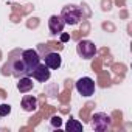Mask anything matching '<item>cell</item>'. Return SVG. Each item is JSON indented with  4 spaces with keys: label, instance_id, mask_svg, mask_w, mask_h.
<instances>
[{
    "label": "cell",
    "instance_id": "obj_7",
    "mask_svg": "<svg viewBox=\"0 0 132 132\" xmlns=\"http://www.w3.org/2000/svg\"><path fill=\"white\" fill-rule=\"evenodd\" d=\"M44 64L47 65L50 70H57V69L61 67V64H62V57H61L59 53L50 51V53H47V54L44 56Z\"/></svg>",
    "mask_w": 132,
    "mask_h": 132
},
{
    "label": "cell",
    "instance_id": "obj_13",
    "mask_svg": "<svg viewBox=\"0 0 132 132\" xmlns=\"http://www.w3.org/2000/svg\"><path fill=\"white\" fill-rule=\"evenodd\" d=\"M11 113V106L10 104H0V117H6Z\"/></svg>",
    "mask_w": 132,
    "mask_h": 132
},
{
    "label": "cell",
    "instance_id": "obj_15",
    "mask_svg": "<svg viewBox=\"0 0 132 132\" xmlns=\"http://www.w3.org/2000/svg\"><path fill=\"white\" fill-rule=\"evenodd\" d=\"M70 39V36L67 34V33H64V34H61V42H67Z\"/></svg>",
    "mask_w": 132,
    "mask_h": 132
},
{
    "label": "cell",
    "instance_id": "obj_4",
    "mask_svg": "<svg viewBox=\"0 0 132 132\" xmlns=\"http://www.w3.org/2000/svg\"><path fill=\"white\" fill-rule=\"evenodd\" d=\"M11 75H14L16 78H22V76H31V72L28 70V67L25 65L22 57H13L10 62V67Z\"/></svg>",
    "mask_w": 132,
    "mask_h": 132
},
{
    "label": "cell",
    "instance_id": "obj_5",
    "mask_svg": "<svg viewBox=\"0 0 132 132\" xmlns=\"http://www.w3.org/2000/svg\"><path fill=\"white\" fill-rule=\"evenodd\" d=\"M76 53L79 54V57L89 61L96 54V47L92 40H79L76 45Z\"/></svg>",
    "mask_w": 132,
    "mask_h": 132
},
{
    "label": "cell",
    "instance_id": "obj_9",
    "mask_svg": "<svg viewBox=\"0 0 132 132\" xmlns=\"http://www.w3.org/2000/svg\"><path fill=\"white\" fill-rule=\"evenodd\" d=\"M64 27H65V23H64V20L61 19V16H51V17H50V20H48V28H50V31H51L53 34H61V33L64 31Z\"/></svg>",
    "mask_w": 132,
    "mask_h": 132
},
{
    "label": "cell",
    "instance_id": "obj_3",
    "mask_svg": "<svg viewBox=\"0 0 132 132\" xmlns=\"http://www.w3.org/2000/svg\"><path fill=\"white\" fill-rule=\"evenodd\" d=\"M110 126H112V120H110V117H109L107 113L98 112V113H95V115L92 117V127H93L95 130L104 132V130L110 129Z\"/></svg>",
    "mask_w": 132,
    "mask_h": 132
},
{
    "label": "cell",
    "instance_id": "obj_2",
    "mask_svg": "<svg viewBox=\"0 0 132 132\" xmlns=\"http://www.w3.org/2000/svg\"><path fill=\"white\" fill-rule=\"evenodd\" d=\"M75 87H76L78 93L82 95V96H86V98H89V96H92V95L95 93V81H93L92 78H89V76L79 78V79L76 81Z\"/></svg>",
    "mask_w": 132,
    "mask_h": 132
},
{
    "label": "cell",
    "instance_id": "obj_6",
    "mask_svg": "<svg viewBox=\"0 0 132 132\" xmlns=\"http://www.w3.org/2000/svg\"><path fill=\"white\" fill-rule=\"evenodd\" d=\"M20 57L23 59V62L30 72H33L40 64V56L36 50H23V51H20Z\"/></svg>",
    "mask_w": 132,
    "mask_h": 132
},
{
    "label": "cell",
    "instance_id": "obj_14",
    "mask_svg": "<svg viewBox=\"0 0 132 132\" xmlns=\"http://www.w3.org/2000/svg\"><path fill=\"white\" fill-rule=\"evenodd\" d=\"M51 126H53V127H61V126H62L61 117H53V118H51Z\"/></svg>",
    "mask_w": 132,
    "mask_h": 132
},
{
    "label": "cell",
    "instance_id": "obj_8",
    "mask_svg": "<svg viewBox=\"0 0 132 132\" xmlns=\"http://www.w3.org/2000/svg\"><path fill=\"white\" fill-rule=\"evenodd\" d=\"M31 76L36 81H39V82H47L50 79V76H51V72H50V69L45 64H39L37 67L31 72Z\"/></svg>",
    "mask_w": 132,
    "mask_h": 132
},
{
    "label": "cell",
    "instance_id": "obj_12",
    "mask_svg": "<svg viewBox=\"0 0 132 132\" xmlns=\"http://www.w3.org/2000/svg\"><path fill=\"white\" fill-rule=\"evenodd\" d=\"M65 129H67L69 132H81V130H82V124H81L79 121L70 118V120L67 121V124H65Z\"/></svg>",
    "mask_w": 132,
    "mask_h": 132
},
{
    "label": "cell",
    "instance_id": "obj_1",
    "mask_svg": "<svg viewBox=\"0 0 132 132\" xmlns=\"http://www.w3.org/2000/svg\"><path fill=\"white\" fill-rule=\"evenodd\" d=\"M61 19L65 25H78L82 19V11L76 5H65L61 11Z\"/></svg>",
    "mask_w": 132,
    "mask_h": 132
},
{
    "label": "cell",
    "instance_id": "obj_10",
    "mask_svg": "<svg viewBox=\"0 0 132 132\" xmlns=\"http://www.w3.org/2000/svg\"><path fill=\"white\" fill-rule=\"evenodd\" d=\"M33 87H34V82H33V79H31L30 76H22V78H19L17 90H19L20 93H28L30 90H33Z\"/></svg>",
    "mask_w": 132,
    "mask_h": 132
},
{
    "label": "cell",
    "instance_id": "obj_11",
    "mask_svg": "<svg viewBox=\"0 0 132 132\" xmlns=\"http://www.w3.org/2000/svg\"><path fill=\"white\" fill-rule=\"evenodd\" d=\"M22 109L25 112H34L37 109V100L33 95H25L22 98Z\"/></svg>",
    "mask_w": 132,
    "mask_h": 132
}]
</instances>
